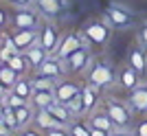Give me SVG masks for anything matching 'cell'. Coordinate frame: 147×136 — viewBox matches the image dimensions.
<instances>
[{
	"label": "cell",
	"instance_id": "e0dca14e",
	"mask_svg": "<svg viewBox=\"0 0 147 136\" xmlns=\"http://www.w3.org/2000/svg\"><path fill=\"white\" fill-rule=\"evenodd\" d=\"M88 116V125H92V127H101V130H108V132H114L117 127H114V123H112V118L108 112H101V110H94L90 112V114H86Z\"/></svg>",
	"mask_w": 147,
	"mask_h": 136
},
{
	"label": "cell",
	"instance_id": "484cf974",
	"mask_svg": "<svg viewBox=\"0 0 147 136\" xmlns=\"http://www.w3.org/2000/svg\"><path fill=\"white\" fill-rule=\"evenodd\" d=\"M7 64H9V66H11L18 75H26V70L31 68L29 62H26V57H24V53H16V55H13Z\"/></svg>",
	"mask_w": 147,
	"mask_h": 136
},
{
	"label": "cell",
	"instance_id": "44dd1931",
	"mask_svg": "<svg viewBox=\"0 0 147 136\" xmlns=\"http://www.w3.org/2000/svg\"><path fill=\"white\" fill-rule=\"evenodd\" d=\"M24 57H26V62H29V66L35 70V68L49 57V53H46V48H44L42 44H35V46H31V48L24 50Z\"/></svg>",
	"mask_w": 147,
	"mask_h": 136
},
{
	"label": "cell",
	"instance_id": "7a4b0ae2",
	"mask_svg": "<svg viewBox=\"0 0 147 136\" xmlns=\"http://www.w3.org/2000/svg\"><path fill=\"white\" fill-rule=\"evenodd\" d=\"M44 22V15L33 7H16L9 15L11 29H40Z\"/></svg>",
	"mask_w": 147,
	"mask_h": 136
},
{
	"label": "cell",
	"instance_id": "74e56055",
	"mask_svg": "<svg viewBox=\"0 0 147 136\" xmlns=\"http://www.w3.org/2000/svg\"><path fill=\"white\" fill-rule=\"evenodd\" d=\"M7 24H9V15H7V11L0 7V29H5Z\"/></svg>",
	"mask_w": 147,
	"mask_h": 136
},
{
	"label": "cell",
	"instance_id": "ac0fdd59",
	"mask_svg": "<svg viewBox=\"0 0 147 136\" xmlns=\"http://www.w3.org/2000/svg\"><path fill=\"white\" fill-rule=\"evenodd\" d=\"M35 7L44 20H53L61 13V0H35Z\"/></svg>",
	"mask_w": 147,
	"mask_h": 136
},
{
	"label": "cell",
	"instance_id": "4fadbf2b",
	"mask_svg": "<svg viewBox=\"0 0 147 136\" xmlns=\"http://www.w3.org/2000/svg\"><path fill=\"white\" fill-rule=\"evenodd\" d=\"M127 64L134 68L141 77H145V75H147V50L143 48L138 42L129 48V53H127Z\"/></svg>",
	"mask_w": 147,
	"mask_h": 136
},
{
	"label": "cell",
	"instance_id": "52a82bcc",
	"mask_svg": "<svg viewBox=\"0 0 147 136\" xmlns=\"http://www.w3.org/2000/svg\"><path fill=\"white\" fill-rule=\"evenodd\" d=\"M105 20H108L114 29H125V26H132V24H134V15L129 13V9H125L123 5H117V2L108 5Z\"/></svg>",
	"mask_w": 147,
	"mask_h": 136
},
{
	"label": "cell",
	"instance_id": "1f68e13d",
	"mask_svg": "<svg viewBox=\"0 0 147 136\" xmlns=\"http://www.w3.org/2000/svg\"><path fill=\"white\" fill-rule=\"evenodd\" d=\"M44 136H70V132H68V127H51L44 132Z\"/></svg>",
	"mask_w": 147,
	"mask_h": 136
},
{
	"label": "cell",
	"instance_id": "277c9868",
	"mask_svg": "<svg viewBox=\"0 0 147 136\" xmlns=\"http://www.w3.org/2000/svg\"><path fill=\"white\" fill-rule=\"evenodd\" d=\"M86 81L103 90V88H108L114 81V70H112L110 64H105V62H92V66L88 68Z\"/></svg>",
	"mask_w": 147,
	"mask_h": 136
},
{
	"label": "cell",
	"instance_id": "7402d4cb",
	"mask_svg": "<svg viewBox=\"0 0 147 136\" xmlns=\"http://www.w3.org/2000/svg\"><path fill=\"white\" fill-rule=\"evenodd\" d=\"M11 90H13L16 94H20L22 99L31 101V97H33V92H35V86H33V79H29V77H22V75H20V79L13 83Z\"/></svg>",
	"mask_w": 147,
	"mask_h": 136
},
{
	"label": "cell",
	"instance_id": "9c48e42d",
	"mask_svg": "<svg viewBox=\"0 0 147 136\" xmlns=\"http://www.w3.org/2000/svg\"><path fill=\"white\" fill-rule=\"evenodd\" d=\"M86 42V37H84V33H66V35H61L59 40V46H57L55 55L59 57V59H66L68 55H73L77 48H81Z\"/></svg>",
	"mask_w": 147,
	"mask_h": 136
},
{
	"label": "cell",
	"instance_id": "f35d334b",
	"mask_svg": "<svg viewBox=\"0 0 147 136\" xmlns=\"http://www.w3.org/2000/svg\"><path fill=\"white\" fill-rule=\"evenodd\" d=\"M110 136H134L132 132H127V130H114Z\"/></svg>",
	"mask_w": 147,
	"mask_h": 136
},
{
	"label": "cell",
	"instance_id": "8fae6325",
	"mask_svg": "<svg viewBox=\"0 0 147 136\" xmlns=\"http://www.w3.org/2000/svg\"><path fill=\"white\" fill-rule=\"evenodd\" d=\"M81 88L79 83H75V81H68V79H57L55 81V99L59 103H68L70 99H75L77 94H81Z\"/></svg>",
	"mask_w": 147,
	"mask_h": 136
},
{
	"label": "cell",
	"instance_id": "4dcf8cb0",
	"mask_svg": "<svg viewBox=\"0 0 147 136\" xmlns=\"http://www.w3.org/2000/svg\"><path fill=\"white\" fill-rule=\"evenodd\" d=\"M136 42L147 50V22H143V24L138 26V31H136Z\"/></svg>",
	"mask_w": 147,
	"mask_h": 136
},
{
	"label": "cell",
	"instance_id": "e575fe53",
	"mask_svg": "<svg viewBox=\"0 0 147 136\" xmlns=\"http://www.w3.org/2000/svg\"><path fill=\"white\" fill-rule=\"evenodd\" d=\"M9 5H13V7H31L35 0H7Z\"/></svg>",
	"mask_w": 147,
	"mask_h": 136
},
{
	"label": "cell",
	"instance_id": "d6986e66",
	"mask_svg": "<svg viewBox=\"0 0 147 136\" xmlns=\"http://www.w3.org/2000/svg\"><path fill=\"white\" fill-rule=\"evenodd\" d=\"M55 99V90H35L33 97H31V105L35 108V110H44V108H49Z\"/></svg>",
	"mask_w": 147,
	"mask_h": 136
},
{
	"label": "cell",
	"instance_id": "ab89813d",
	"mask_svg": "<svg viewBox=\"0 0 147 136\" xmlns=\"http://www.w3.org/2000/svg\"><path fill=\"white\" fill-rule=\"evenodd\" d=\"M7 92H9V88H5L2 83H0V99H5V97H7Z\"/></svg>",
	"mask_w": 147,
	"mask_h": 136
},
{
	"label": "cell",
	"instance_id": "5bb4252c",
	"mask_svg": "<svg viewBox=\"0 0 147 136\" xmlns=\"http://www.w3.org/2000/svg\"><path fill=\"white\" fill-rule=\"evenodd\" d=\"M81 101H84V116L86 114H90L94 108L99 105V101H101V88L92 86V83H84V88H81Z\"/></svg>",
	"mask_w": 147,
	"mask_h": 136
},
{
	"label": "cell",
	"instance_id": "7c38bea8",
	"mask_svg": "<svg viewBox=\"0 0 147 136\" xmlns=\"http://www.w3.org/2000/svg\"><path fill=\"white\" fill-rule=\"evenodd\" d=\"M127 103H129V108H132V112L145 114L147 112V83H138L136 88L129 90Z\"/></svg>",
	"mask_w": 147,
	"mask_h": 136
},
{
	"label": "cell",
	"instance_id": "8992f818",
	"mask_svg": "<svg viewBox=\"0 0 147 136\" xmlns=\"http://www.w3.org/2000/svg\"><path fill=\"white\" fill-rule=\"evenodd\" d=\"M59 40H61V33L55 22H51V20L42 22V26H40V44L46 48L49 55H55L57 46H59Z\"/></svg>",
	"mask_w": 147,
	"mask_h": 136
},
{
	"label": "cell",
	"instance_id": "30bf717a",
	"mask_svg": "<svg viewBox=\"0 0 147 136\" xmlns=\"http://www.w3.org/2000/svg\"><path fill=\"white\" fill-rule=\"evenodd\" d=\"M11 37L20 53H24L26 48L40 44V29H11Z\"/></svg>",
	"mask_w": 147,
	"mask_h": 136
},
{
	"label": "cell",
	"instance_id": "4316f807",
	"mask_svg": "<svg viewBox=\"0 0 147 136\" xmlns=\"http://www.w3.org/2000/svg\"><path fill=\"white\" fill-rule=\"evenodd\" d=\"M2 121L7 123V127H9L13 134H20V130H22V127H20V123H18V116H16V110H13V108H9V105H7L5 114H2Z\"/></svg>",
	"mask_w": 147,
	"mask_h": 136
},
{
	"label": "cell",
	"instance_id": "83f0119b",
	"mask_svg": "<svg viewBox=\"0 0 147 136\" xmlns=\"http://www.w3.org/2000/svg\"><path fill=\"white\" fill-rule=\"evenodd\" d=\"M68 132H70V136H90V125H88V121L86 123L84 121H73L68 125Z\"/></svg>",
	"mask_w": 147,
	"mask_h": 136
},
{
	"label": "cell",
	"instance_id": "7bdbcfd3",
	"mask_svg": "<svg viewBox=\"0 0 147 136\" xmlns=\"http://www.w3.org/2000/svg\"><path fill=\"white\" fill-rule=\"evenodd\" d=\"M0 68H2V62H0Z\"/></svg>",
	"mask_w": 147,
	"mask_h": 136
},
{
	"label": "cell",
	"instance_id": "3957f363",
	"mask_svg": "<svg viewBox=\"0 0 147 136\" xmlns=\"http://www.w3.org/2000/svg\"><path fill=\"white\" fill-rule=\"evenodd\" d=\"M105 112L110 114L112 123L117 130H127L129 125H132V108L129 103H123L119 99H108L105 101Z\"/></svg>",
	"mask_w": 147,
	"mask_h": 136
},
{
	"label": "cell",
	"instance_id": "ffe728a7",
	"mask_svg": "<svg viewBox=\"0 0 147 136\" xmlns=\"http://www.w3.org/2000/svg\"><path fill=\"white\" fill-rule=\"evenodd\" d=\"M46 110H49L51 114L57 118V121H61L64 125H70V123H73V118H75L73 112L68 110V105H66V103H59V101H53Z\"/></svg>",
	"mask_w": 147,
	"mask_h": 136
},
{
	"label": "cell",
	"instance_id": "603a6c76",
	"mask_svg": "<svg viewBox=\"0 0 147 136\" xmlns=\"http://www.w3.org/2000/svg\"><path fill=\"white\" fill-rule=\"evenodd\" d=\"M16 53H20V50H18V46H16V42H13V37L11 35H5V40L0 42V62L7 64Z\"/></svg>",
	"mask_w": 147,
	"mask_h": 136
},
{
	"label": "cell",
	"instance_id": "d590c367",
	"mask_svg": "<svg viewBox=\"0 0 147 136\" xmlns=\"http://www.w3.org/2000/svg\"><path fill=\"white\" fill-rule=\"evenodd\" d=\"M112 132H108V130H101V127H92L90 125V136H110Z\"/></svg>",
	"mask_w": 147,
	"mask_h": 136
},
{
	"label": "cell",
	"instance_id": "5b68a950",
	"mask_svg": "<svg viewBox=\"0 0 147 136\" xmlns=\"http://www.w3.org/2000/svg\"><path fill=\"white\" fill-rule=\"evenodd\" d=\"M92 66V50L88 48L86 44L77 48L73 55H68L64 59V68H66V73H84L88 68Z\"/></svg>",
	"mask_w": 147,
	"mask_h": 136
},
{
	"label": "cell",
	"instance_id": "ba28073f",
	"mask_svg": "<svg viewBox=\"0 0 147 136\" xmlns=\"http://www.w3.org/2000/svg\"><path fill=\"white\" fill-rule=\"evenodd\" d=\"M35 73L40 77H49V79H61L66 75V68H64V59H59L57 55H49L40 66L35 68Z\"/></svg>",
	"mask_w": 147,
	"mask_h": 136
},
{
	"label": "cell",
	"instance_id": "60d3db41",
	"mask_svg": "<svg viewBox=\"0 0 147 136\" xmlns=\"http://www.w3.org/2000/svg\"><path fill=\"white\" fill-rule=\"evenodd\" d=\"M5 110H7V103L2 99H0V118H2V114H5Z\"/></svg>",
	"mask_w": 147,
	"mask_h": 136
},
{
	"label": "cell",
	"instance_id": "9a60e30c",
	"mask_svg": "<svg viewBox=\"0 0 147 136\" xmlns=\"http://www.w3.org/2000/svg\"><path fill=\"white\" fill-rule=\"evenodd\" d=\"M117 81H119V86H121V88H125V90H132V88H136L138 83H141V75L136 73V70L129 66V64H125V66L119 68Z\"/></svg>",
	"mask_w": 147,
	"mask_h": 136
},
{
	"label": "cell",
	"instance_id": "cb8c5ba5",
	"mask_svg": "<svg viewBox=\"0 0 147 136\" xmlns=\"http://www.w3.org/2000/svg\"><path fill=\"white\" fill-rule=\"evenodd\" d=\"M16 110V116H18V123L20 127H26L29 123H33V116H35V110L33 105L26 103V105H20V108H13Z\"/></svg>",
	"mask_w": 147,
	"mask_h": 136
},
{
	"label": "cell",
	"instance_id": "2e32d148",
	"mask_svg": "<svg viewBox=\"0 0 147 136\" xmlns=\"http://www.w3.org/2000/svg\"><path fill=\"white\" fill-rule=\"evenodd\" d=\"M33 125H35L37 130H42V132H46V130H51V127H68V125H64L61 121H57L53 114H51L46 108L44 110H35V116H33Z\"/></svg>",
	"mask_w": 147,
	"mask_h": 136
},
{
	"label": "cell",
	"instance_id": "d6a6232c",
	"mask_svg": "<svg viewBox=\"0 0 147 136\" xmlns=\"http://www.w3.org/2000/svg\"><path fill=\"white\" fill-rule=\"evenodd\" d=\"M134 136H147V118H141L134 125Z\"/></svg>",
	"mask_w": 147,
	"mask_h": 136
},
{
	"label": "cell",
	"instance_id": "f1b7e54d",
	"mask_svg": "<svg viewBox=\"0 0 147 136\" xmlns=\"http://www.w3.org/2000/svg\"><path fill=\"white\" fill-rule=\"evenodd\" d=\"M33 86L35 90H55V79H49V77H40L37 75L33 79Z\"/></svg>",
	"mask_w": 147,
	"mask_h": 136
},
{
	"label": "cell",
	"instance_id": "8d00e7d4",
	"mask_svg": "<svg viewBox=\"0 0 147 136\" xmlns=\"http://www.w3.org/2000/svg\"><path fill=\"white\" fill-rule=\"evenodd\" d=\"M0 136H16L9 127H7V123L2 121V118H0Z\"/></svg>",
	"mask_w": 147,
	"mask_h": 136
},
{
	"label": "cell",
	"instance_id": "b9f144b4",
	"mask_svg": "<svg viewBox=\"0 0 147 136\" xmlns=\"http://www.w3.org/2000/svg\"><path fill=\"white\" fill-rule=\"evenodd\" d=\"M2 40H5V33H2V29H0V42H2Z\"/></svg>",
	"mask_w": 147,
	"mask_h": 136
},
{
	"label": "cell",
	"instance_id": "f546056e",
	"mask_svg": "<svg viewBox=\"0 0 147 136\" xmlns=\"http://www.w3.org/2000/svg\"><path fill=\"white\" fill-rule=\"evenodd\" d=\"M68 110L73 112V116H84V101H81V94H77L75 99L68 101Z\"/></svg>",
	"mask_w": 147,
	"mask_h": 136
},
{
	"label": "cell",
	"instance_id": "6da1fadb",
	"mask_svg": "<svg viewBox=\"0 0 147 136\" xmlns=\"http://www.w3.org/2000/svg\"><path fill=\"white\" fill-rule=\"evenodd\" d=\"M112 29L114 26L103 18V20H90V22H86L84 29H81V33H84V37H86V42L90 46H97L99 50H103L110 44Z\"/></svg>",
	"mask_w": 147,
	"mask_h": 136
},
{
	"label": "cell",
	"instance_id": "d4e9b609",
	"mask_svg": "<svg viewBox=\"0 0 147 136\" xmlns=\"http://www.w3.org/2000/svg\"><path fill=\"white\" fill-rule=\"evenodd\" d=\"M18 79H20V75L16 73V70H13L9 64H2V68H0V83H2L5 88H9V90H11L13 83H16Z\"/></svg>",
	"mask_w": 147,
	"mask_h": 136
},
{
	"label": "cell",
	"instance_id": "836d02e7",
	"mask_svg": "<svg viewBox=\"0 0 147 136\" xmlns=\"http://www.w3.org/2000/svg\"><path fill=\"white\" fill-rule=\"evenodd\" d=\"M20 136H44V132L42 130H33V127H22V130H20Z\"/></svg>",
	"mask_w": 147,
	"mask_h": 136
}]
</instances>
